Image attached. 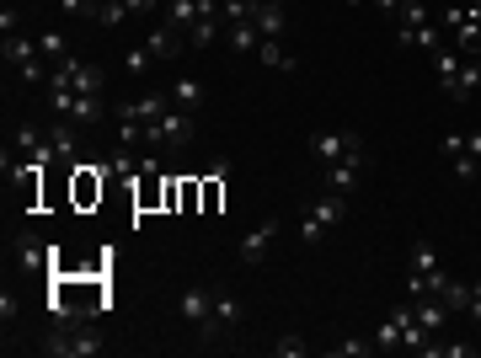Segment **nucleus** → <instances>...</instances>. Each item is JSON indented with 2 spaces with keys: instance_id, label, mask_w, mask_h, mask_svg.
Wrapping results in <instances>:
<instances>
[{
  "instance_id": "1",
  "label": "nucleus",
  "mask_w": 481,
  "mask_h": 358,
  "mask_svg": "<svg viewBox=\"0 0 481 358\" xmlns=\"http://www.w3.org/2000/svg\"><path fill=\"white\" fill-rule=\"evenodd\" d=\"M343 220H348V193H332V187H327L321 198H311V204H305L300 236H305L311 246H321V241H327V236H332V230L343 225Z\"/></svg>"
},
{
  "instance_id": "2",
  "label": "nucleus",
  "mask_w": 481,
  "mask_h": 358,
  "mask_svg": "<svg viewBox=\"0 0 481 358\" xmlns=\"http://www.w3.org/2000/svg\"><path fill=\"white\" fill-rule=\"evenodd\" d=\"M193 134H198L193 112L166 107V112H161V118L145 129V145H150V150H161V155H177V150H187V145H193Z\"/></svg>"
},
{
  "instance_id": "3",
  "label": "nucleus",
  "mask_w": 481,
  "mask_h": 358,
  "mask_svg": "<svg viewBox=\"0 0 481 358\" xmlns=\"http://www.w3.org/2000/svg\"><path fill=\"white\" fill-rule=\"evenodd\" d=\"M311 155H316L321 166H343V161L369 166V150H364V139H359L353 129H321V134L311 139Z\"/></svg>"
},
{
  "instance_id": "4",
  "label": "nucleus",
  "mask_w": 481,
  "mask_h": 358,
  "mask_svg": "<svg viewBox=\"0 0 481 358\" xmlns=\"http://www.w3.org/2000/svg\"><path fill=\"white\" fill-rule=\"evenodd\" d=\"M107 348L91 327H80V321H70V327H54L48 337H43V354L48 358H96Z\"/></svg>"
},
{
  "instance_id": "5",
  "label": "nucleus",
  "mask_w": 481,
  "mask_h": 358,
  "mask_svg": "<svg viewBox=\"0 0 481 358\" xmlns=\"http://www.w3.org/2000/svg\"><path fill=\"white\" fill-rule=\"evenodd\" d=\"M182 321H193L198 337L214 343V337H220V332H214V289H203V284L187 289V295H182Z\"/></svg>"
},
{
  "instance_id": "6",
  "label": "nucleus",
  "mask_w": 481,
  "mask_h": 358,
  "mask_svg": "<svg viewBox=\"0 0 481 358\" xmlns=\"http://www.w3.org/2000/svg\"><path fill=\"white\" fill-rule=\"evenodd\" d=\"M166 107H171V91H150V96L123 102V107H118V123H139V129H150V123H155Z\"/></svg>"
},
{
  "instance_id": "7",
  "label": "nucleus",
  "mask_w": 481,
  "mask_h": 358,
  "mask_svg": "<svg viewBox=\"0 0 481 358\" xmlns=\"http://www.w3.org/2000/svg\"><path fill=\"white\" fill-rule=\"evenodd\" d=\"M11 257H16V268H21V273H48L54 246H48V241H37V236H16V241H11Z\"/></svg>"
},
{
  "instance_id": "8",
  "label": "nucleus",
  "mask_w": 481,
  "mask_h": 358,
  "mask_svg": "<svg viewBox=\"0 0 481 358\" xmlns=\"http://www.w3.org/2000/svg\"><path fill=\"white\" fill-rule=\"evenodd\" d=\"M220 27H225L220 0H198V21L187 27V48H209V43L220 37Z\"/></svg>"
},
{
  "instance_id": "9",
  "label": "nucleus",
  "mask_w": 481,
  "mask_h": 358,
  "mask_svg": "<svg viewBox=\"0 0 481 358\" xmlns=\"http://www.w3.org/2000/svg\"><path fill=\"white\" fill-rule=\"evenodd\" d=\"M444 155H450V171H455V182H477L481 161L466 150V134H444Z\"/></svg>"
},
{
  "instance_id": "10",
  "label": "nucleus",
  "mask_w": 481,
  "mask_h": 358,
  "mask_svg": "<svg viewBox=\"0 0 481 358\" xmlns=\"http://www.w3.org/2000/svg\"><path fill=\"white\" fill-rule=\"evenodd\" d=\"M396 43L402 48H439V27L434 21H396Z\"/></svg>"
},
{
  "instance_id": "11",
  "label": "nucleus",
  "mask_w": 481,
  "mask_h": 358,
  "mask_svg": "<svg viewBox=\"0 0 481 358\" xmlns=\"http://www.w3.org/2000/svg\"><path fill=\"white\" fill-rule=\"evenodd\" d=\"M273 236H278V220L268 214V220H262V225H257V230H252V236L241 241V252H236V257H241L246 268H252V262H262V252L273 246Z\"/></svg>"
},
{
  "instance_id": "12",
  "label": "nucleus",
  "mask_w": 481,
  "mask_h": 358,
  "mask_svg": "<svg viewBox=\"0 0 481 358\" xmlns=\"http://www.w3.org/2000/svg\"><path fill=\"white\" fill-rule=\"evenodd\" d=\"M477 86H481V54H471V59H460V70H455V80L444 86V96H450V102H466Z\"/></svg>"
},
{
  "instance_id": "13",
  "label": "nucleus",
  "mask_w": 481,
  "mask_h": 358,
  "mask_svg": "<svg viewBox=\"0 0 481 358\" xmlns=\"http://www.w3.org/2000/svg\"><path fill=\"white\" fill-rule=\"evenodd\" d=\"M145 48H150V54H155V59H177V54H182V48H187V37H182V32H177V27H166V21H161V27H155V32H150V37H145Z\"/></svg>"
},
{
  "instance_id": "14",
  "label": "nucleus",
  "mask_w": 481,
  "mask_h": 358,
  "mask_svg": "<svg viewBox=\"0 0 481 358\" xmlns=\"http://www.w3.org/2000/svg\"><path fill=\"white\" fill-rule=\"evenodd\" d=\"M16 145H21V150H27V161H37V166H48V161H59V150H54V139H43V134H37V129H27V123L16 129Z\"/></svg>"
},
{
  "instance_id": "15",
  "label": "nucleus",
  "mask_w": 481,
  "mask_h": 358,
  "mask_svg": "<svg viewBox=\"0 0 481 358\" xmlns=\"http://www.w3.org/2000/svg\"><path fill=\"white\" fill-rule=\"evenodd\" d=\"M439 268V252H434V241H412V252H407V289L423 279V273H434Z\"/></svg>"
},
{
  "instance_id": "16",
  "label": "nucleus",
  "mask_w": 481,
  "mask_h": 358,
  "mask_svg": "<svg viewBox=\"0 0 481 358\" xmlns=\"http://www.w3.org/2000/svg\"><path fill=\"white\" fill-rule=\"evenodd\" d=\"M241 316H246V311H241V300L220 289V295H214V332H236V327H241Z\"/></svg>"
},
{
  "instance_id": "17",
  "label": "nucleus",
  "mask_w": 481,
  "mask_h": 358,
  "mask_svg": "<svg viewBox=\"0 0 481 358\" xmlns=\"http://www.w3.org/2000/svg\"><path fill=\"white\" fill-rule=\"evenodd\" d=\"M252 27H257L262 37H278V43H284V27H289V16H284V5H257Z\"/></svg>"
},
{
  "instance_id": "18",
  "label": "nucleus",
  "mask_w": 481,
  "mask_h": 358,
  "mask_svg": "<svg viewBox=\"0 0 481 358\" xmlns=\"http://www.w3.org/2000/svg\"><path fill=\"white\" fill-rule=\"evenodd\" d=\"M0 59H5V64H16V70H21V64H32V59H37V37L11 32V37H5V48H0Z\"/></svg>"
},
{
  "instance_id": "19",
  "label": "nucleus",
  "mask_w": 481,
  "mask_h": 358,
  "mask_svg": "<svg viewBox=\"0 0 481 358\" xmlns=\"http://www.w3.org/2000/svg\"><path fill=\"white\" fill-rule=\"evenodd\" d=\"M225 43H230L236 54H257V43H262V32H257L252 21H230V27H225Z\"/></svg>"
},
{
  "instance_id": "20",
  "label": "nucleus",
  "mask_w": 481,
  "mask_h": 358,
  "mask_svg": "<svg viewBox=\"0 0 481 358\" xmlns=\"http://www.w3.org/2000/svg\"><path fill=\"white\" fill-rule=\"evenodd\" d=\"M257 59H262L268 70H284V75H294V70H300V64H294V54H284V48H278V37H262V43H257Z\"/></svg>"
},
{
  "instance_id": "21",
  "label": "nucleus",
  "mask_w": 481,
  "mask_h": 358,
  "mask_svg": "<svg viewBox=\"0 0 481 358\" xmlns=\"http://www.w3.org/2000/svg\"><path fill=\"white\" fill-rule=\"evenodd\" d=\"M198 102H203V86H198L193 75L171 80V107H182V112H198Z\"/></svg>"
},
{
  "instance_id": "22",
  "label": "nucleus",
  "mask_w": 481,
  "mask_h": 358,
  "mask_svg": "<svg viewBox=\"0 0 481 358\" xmlns=\"http://www.w3.org/2000/svg\"><path fill=\"white\" fill-rule=\"evenodd\" d=\"M359 171H364V166H353V161H343V166H327V187L353 198V187H359Z\"/></svg>"
},
{
  "instance_id": "23",
  "label": "nucleus",
  "mask_w": 481,
  "mask_h": 358,
  "mask_svg": "<svg viewBox=\"0 0 481 358\" xmlns=\"http://www.w3.org/2000/svg\"><path fill=\"white\" fill-rule=\"evenodd\" d=\"M64 118H70L75 129H91V123L102 118V96H75V107H70Z\"/></svg>"
},
{
  "instance_id": "24",
  "label": "nucleus",
  "mask_w": 481,
  "mask_h": 358,
  "mask_svg": "<svg viewBox=\"0 0 481 358\" xmlns=\"http://www.w3.org/2000/svg\"><path fill=\"white\" fill-rule=\"evenodd\" d=\"M134 171H139L134 150H129V145H118V150L107 155V177H118V182H134Z\"/></svg>"
},
{
  "instance_id": "25",
  "label": "nucleus",
  "mask_w": 481,
  "mask_h": 358,
  "mask_svg": "<svg viewBox=\"0 0 481 358\" xmlns=\"http://www.w3.org/2000/svg\"><path fill=\"white\" fill-rule=\"evenodd\" d=\"M412 316H418V327H423V332H428V337H434V332H444V321H450V316H455V311H450V305H444V300H439V305H418V311H412Z\"/></svg>"
},
{
  "instance_id": "26",
  "label": "nucleus",
  "mask_w": 481,
  "mask_h": 358,
  "mask_svg": "<svg viewBox=\"0 0 481 358\" xmlns=\"http://www.w3.org/2000/svg\"><path fill=\"white\" fill-rule=\"evenodd\" d=\"M455 70H460V48H434V75H439V86H450Z\"/></svg>"
},
{
  "instance_id": "27",
  "label": "nucleus",
  "mask_w": 481,
  "mask_h": 358,
  "mask_svg": "<svg viewBox=\"0 0 481 358\" xmlns=\"http://www.w3.org/2000/svg\"><path fill=\"white\" fill-rule=\"evenodd\" d=\"M375 348H402V316H396V311L380 321V332H375Z\"/></svg>"
},
{
  "instance_id": "28",
  "label": "nucleus",
  "mask_w": 481,
  "mask_h": 358,
  "mask_svg": "<svg viewBox=\"0 0 481 358\" xmlns=\"http://www.w3.org/2000/svg\"><path fill=\"white\" fill-rule=\"evenodd\" d=\"M257 5H262V0H225V5H220V16H225V27H230V21H252V16H257Z\"/></svg>"
},
{
  "instance_id": "29",
  "label": "nucleus",
  "mask_w": 481,
  "mask_h": 358,
  "mask_svg": "<svg viewBox=\"0 0 481 358\" xmlns=\"http://www.w3.org/2000/svg\"><path fill=\"white\" fill-rule=\"evenodd\" d=\"M428 358H477V343H428Z\"/></svg>"
},
{
  "instance_id": "30",
  "label": "nucleus",
  "mask_w": 481,
  "mask_h": 358,
  "mask_svg": "<svg viewBox=\"0 0 481 358\" xmlns=\"http://www.w3.org/2000/svg\"><path fill=\"white\" fill-rule=\"evenodd\" d=\"M439 300H444V305H450V311H466V305H471V284H455V279H450V284H444V295H439Z\"/></svg>"
},
{
  "instance_id": "31",
  "label": "nucleus",
  "mask_w": 481,
  "mask_h": 358,
  "mask_svg": "<svg viewBox=\"0 0 481 358\" xmlns=\"http://www.w3.org/2000/svg\"><path fill=\"white\" fill-rule=\"evenodd\" d=\"M0 321H5V337H11V327L21 321V300H16L11 289H0Z\"/></svg>"
},
{
  "instance_id": "32",
  "label": "nucleus",
  "mask_w": 481,
  "mask_h": 358,
  "mask_svg": "<svg viewBox=\"0 0 481 358\" xmlns=\"http://www.w3.org/2000/svg\"><path fill=\"white\" fill-rule=\"evenodd\" d=\"M375 354V343H364V337H348V343H332V358H369Z\"/></svg>"
},
{
  "instance_id": "33",
  "label": "nucleus",
  "mask_w": 481,
  "mask_h": 358,
  "mask_svg": "<svg viewBox=\"0 0 481 358\" xmlns=\"http://www.w3.org/2000/svg\"><path fill=\"white\" fill-rule=\"evenodd\" d=\"M305 348H311V343H305L300 332H284V337L273 343V354H278V358H300V354H305Z\"/></svg>"
},
{
  "instance_id": "34",
  "label": "nucleus",
  "mask_w": 481,
  "mask_h": 358,
  "mask_svg": "<svg viewBox=\"0 0 481 358\" xmlns=\"http://www.w3.org/2000/svg\"><path fill=\"white\" fill-rule=\"evenodd\" d=\"M37 54H43L48 64H59V59H64V37H59V32H43V37H37Z\"/></svg>"
},
{
  "instance_id": "35",
  "label": "nucleus",
  "mask_w": 481,
  "mask_h": 358,
  "mask_svg": "<svg viewBox=\"0 0 481 358\" xmlns=\"http://www.w3.org/2000/svg\"><path fill=\"white\" fill-rule=\"evenodd\" d=\"M123 64H129V75H145V70L155 64V54H150V48H129V54H123Z\"/></svg>"
},
{
  "instance_id": "36",
  "label": "nucleus",
  "mask_w": 481,
  "mask_h": 358,
  "mask_svg": "<svg viewBox=\"0 0 481 358\" xmlns=\"http://www.w3.org/2000/svg\"><path fill=\"white\" fill-rule=\"evenodd\" d=\"M123 16H129V5H123V0H107V5L96 11V27H118Z\"/></svg>"
},
{
  "instance_id": "37",
  "label": "nucleus",
  "mask_w": 481,
  "mask_h": 358,
  "mask_svg": "<svg viewBox=\"0 0 481 358\" xmlns=\"http://www.w3.org/2000/svg\"><path fill=\"white\" fill-rule=\"evenodd\" d=\"M102 5H107V0H59V11H70V16H91V21H96Z\"/></svg>"
},
{
  "instance_id": "38",
  "label": "nucleus",
  "mask_w": 481,
  "mask_h": 358,
  "mask_svg": "<svg viewBox=\"0 0 481 358\" xmlns=\"http://www.w3.org/2000/svg\"><path fill=\"white\" fill-rule=\"evenodd\" d=\"M396 21H434V16H428V5H423V0H407ZM396 21H391V27H396Z\"/></svg>"
},
{
  "instance_id": "39",
  "label": "nucleus",
  "mask_w": 481,
  "mask_h": 358,
  "mask_svg": "<svg viewBox=\"0 0 481 358\" xmlns=\"http://www.w3.org/2000/svg\"><path fill=\"white\" fill-rule=\"evenodd\" d=\"M369 5H375V11H380V16H391V21H396V16H402V5H407V0H369Z\"/></svg>"
},
{
  "instance_id": "40",
  "label": "nucleus",
  "mask_w": 481,
  "mask_h": 358,
  "mask_svg": "<svg viewBox=\"0 0 481 358\" xmlns=\"http://www.w3.org/2000/svg\"><path fill=\"white\" fill-rule=\"evenodd\" d=\"M0 27H5V37H11V32H16V27H21V16H16V11H11V5H5V11H0Z\"/></svg>"
},
{
  "instance_id": "41",
  "label": "nucleus",
  "mask_w": 481,
  "mask_h": 358,
  "mask_svg": "<svg viewBox=\"0 0 481 358\" xmlns=\"http://www.w3.org/2000/svg\"><path fill=\"white\" fill-rule=\"evenodd\" d=\"M466 316H471V321H481V284H471V305H466Z\"/></svg>"
},
{
  "instance_id": "42",
  "label": "nucleus",
  "mask_w": 481,
  "mask_h": 358,
  "mask_svg": "<svg viewBox=\"0 0 481 358\" xmlns=\"http://www.w3.org/2000/svg\"><path fill=\"white\" fill-rule=\"evenodd\" d=\"M466 150H471V155L481 161V129H477V134H466Z\"/></svg>"
},
{
  "instance_id": "43",
  "label": "nucleus",
  "mask_w": 481,
  "mask_h": 358,
  "mask_svg": "<svg viewBox=\"0 0 481 358\" xmlns=\"http://www.w3.org/2000/svg\"><path fill=\"white\" fill-rule=\"evenodd\" d=\"M348 5H369V0H348Z\"/></svg>"
},
{
  "instance_id": "44",
  "label": "nucleus",
  "mask_w": 481,
  "mask_h": 358,
  "mask_svg": "<svg viewBox=\"0 0 481 358\" xmlns=\"http://www.w3.org/2000/svg\"><path fill=\"white\" fill-rule=\"evenodd\" d=\"M262 5H284V0H262Z\"/></svg>"
},
{
  "instance_id": "45",
  "label": "nucleus",
  "mask_w": 481,
  "mask_h": 358,
  "mask_svg": "<svg viewBox=\"0 0 481 358\" xmlns=\"http://www.w3.org/2000/svg\"><path fill=\"white\" fill-rule=\"evenodd\" d=\"M455 5H471V0H455Z\"/></svg>"
}]
</instances>
